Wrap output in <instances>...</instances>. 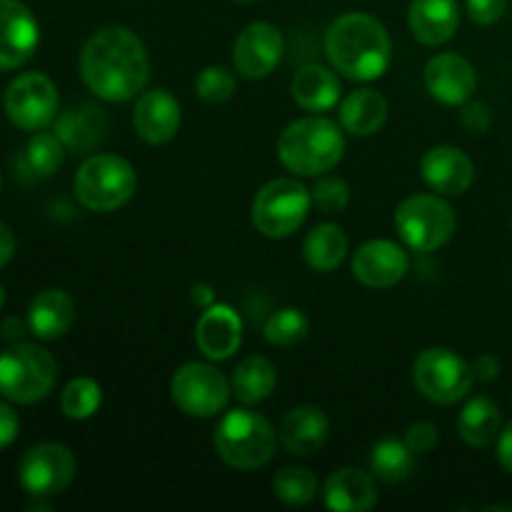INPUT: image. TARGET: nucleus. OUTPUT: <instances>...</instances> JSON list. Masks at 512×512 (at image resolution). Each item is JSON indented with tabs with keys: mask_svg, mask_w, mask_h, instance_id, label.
I'll return each mask as SVG.
<instances>
[{
	"mask_svg": "<svg viewBox=\"0 0 512 512\" xmlns=\"http://www.w3.org/2000/svg\"><path fill=\"white\" fill-rule=\"evenodd\" d=\"M80 75L90 93L108 103L138 98L150 80V58L143 40L123 25H108L88 38L80 53Z\"/></svg>",
	"mask_w": 512,
	"mask_h": 512,
	"instance_id": "1",
	"label": "nucleus"
},
{
	"mask_svg": "<svg viewBox=\"0 0 512 512\" xmlns=\"http://www.w3.org/2000/svg\"><path fill=\"white\" fill-rule=\"evenodd\" d=\"M325 55L343 78L370 83L385 75L393 58V43L378 18L368 13H345L325 33Z\"/></svg>",
	"mask_w": 512,
	"mask_h": 512,
	"instance_id": "2",
	"label": "nucleus"
},
{
	"mask_svg": "<svg viewBox=\"0 0 512 512\" xmlns=\"http://www.w3.org/2000/svg\"><path fill=\"white\" fill-rule=\"evenodd\" d=\"M345 138L338 123L320 115L298 118L280 133L278 158L300 178H318L343 160Z\"/></svg>",
	"mask_w": 512,
	"mask_h": 512,
	"instance_id": "3",
	"label": "nucleus"
},
{
	"mask_svg": "<svg viewBox=\"0 0 512 512\" xmlns=\"http://www.w3.org/2000/svg\"><path fill=\"white\" fill-rule=\"evenodd\" d=\"M215 450L235 470H258L275 455L278 435L260 413L248 408L230 410L215 428Z\"/></svg>",
	"mask_w": 512,
	"mask_h": 512,
	"instance_id": "4",
	"label": "nucleus"
},
{
	"mask_svg": "<svg viewBox=\"0 0 512 512\" xmlns=\"http://www.w3.org/2000/svg\"><path fill=\"white\" fill-rule=\"evenodd\" d=\"M138 188L135 168L113 153L90 155L73 178V193L93 213H113L133 198Z\"/></svg>",
	"mask_w": 512,
	"mask_h": 512,
	"instance_id": "5",
	"label": "nucleus"
},
{
	"mask_svg": "<svg viewBox=\"0 0 512 512\" xmlns=\"http://www.w3.org/2000/svg\"><path fill=\"white\" fill-rule=\"evenodd\" d=\"M58 380V363L33 343H13L0 353V395L10 403L30 405L43 400Z\"/></svg>",
	"mask_w": 512,
	"mask_h": 512,
	"instance_id": "6",
	"label": "nucleus"
},
{
	"mask_svg": "<svg viewBox=\"0 0 512 512\" xmlns=\"http://www.w3.org/2000/svg\"><path fill=\"white\" fill-rule=\"evenodd\" d=\"M455 225H458L455 210L440 195H410L395 210V228L400 240L415 253L443 248L453 238Z\"/></svg>",
	"mask_w": 512,
	"mask_h": 512,
	"instance_id": "7",
	"label": "nucleus"
},
{
	"mask_svg": "<svg viewBox=\"0 0 512 512\" xmlns=\"http://www.w3.org/2000/svg\"><path fill=\"white\" fill-rule=\"evenodd\" d=\"M313 195L298 178H275L253 200V225L265 238H290L305 223Z\"/></svg>",
	"mask_w": 512,
	"mask_h": 512,
	"instance_id": "8",
	"label": "nucleus"
},
{
	"mask_svg": "<svg viewBox=\"0 0 512 512\" xmlns=\"http://www.w3.org/2000/svg\"><path fill=\"white\" fill-rule=\"evenodd\" d=\"M413 383L425 400L435 405H455L473 390V368L448 348H428L415 358Z\"/></svg>",
	"mask_w": 512,
	"mask_h": 512,
	"instance_id": "9",
	"label": "nucleus"
},
{
	"mask_svg": "<svg viewBox=\"0 0 512 512\" xmlns=\"http://www.w3.org/2000/svg\"><path fill=\"white\" fill-rule=\"evenodd\" d=\"M230 383L208 363H185L170 380V398L190 418H215L230 400Z\"/></svg>",
	"mask_w": 512,
	"mask_h": 512,
	"instance_id": "10",
	"label": "nucleus"
},
{
	"mask_svg": "<svg viewBox=\"0 0 512 512\" xmlns=\"http://www.w3.org/2000/svg\"><path fill=\"white\" fill-rule=\"evenodd\" d=\"M5 115L20 130H43L58 113V88L43 73L18 75L5 90Z\"/></svg>",
	"mask_w": 512,
	"mask_h": 512,
	"instance_id": "11",
	"label": "nucleus"
},
{
	"mask_svg": "<svg viewBox=\"0 0 512 512\" xmlns=\"http://www.w3.org/2000/svg\"><path fill=\"white\" fill-rule=\"evenodd\" d=\"M75 478V458L65 445L40 443L23 455L18 465V480L33 498L60 495Z\"/></svg>",
	"mask_w": 512,
	"mask_h": 512,
	"instance_id": "12",
	"label": "nucleus"
},
{
	"mask_svg": "<svg viewBox=\"0 0 512 512\" xmlns=\"http://www.w3.org/2000/svg\"><path fill=\"white\" fill-rule=\"evenodd\" d=\"M285 53V40L275 25L250 23L235 38L233 65L243 78L260 80L278 68Z\"/></svg>",
	"mask_w": 512,
	"mask_h": 512,
	"instance_id": "13",
	"label": "nucleus"
},
{
	"mask_svg": "<svg viewBox=\"0 0 512 512\" xmlns=\"http://www.w3.org/2000/svg\"><path fill=\"white\" fill-rule=\"evenodd\" d=\"M408 270V253L393 240H368L353 255V275L365 288H393L408 275Z\"/></svg>",
	"mask_w": 512,
	"mask_h": 512,
	"instance_id": "14",
	"label": "nucleus"
},
{
	"mask_svg": "<svg viewBox=\"0 0 512 512\" xmlns=\"http://www.w3.org/2000/svg\"><path fill=\"white\" fill-rule=\"evenodd\" d=\"M40 28L20 0H0V70L20 68L35 53Z\"/></svg>",
	"mask_w": 512,
	"mask_h": 512,
	"instance_id": "15",
	"label": "nucleus"
},
{
	"mask_svg": "<svg viewBox=\"0 0 512 512\" xmlns=\"http://www.w3.org/2000/svg\"><path fill=\"white\" fill-rule=\"evenodd\" d=\"M428 93L443 105H465L475 93L478 75L470 60L458 53H438L423 70Z\"/></svg>",
	"mask_w": 512,
	"mask_h": 512,
	"instance_id": "16",
	"label": "nucleus"
},
{
	"mask_svg": "<svg viewBox=\"0 0 512 512\" xmlns=\"http://www.w3.org/2000/svg\"><path fill=\"white\" fill-rule=\"evenodd\" d=\"M180 103L163 88L140 93L133 108V128L138 138L150 145H163L178 135L180 130Z\"/></svg>",
	"mask_w": 512,
	"mask_h": 512,
	"instance_id": "17",
	"label": "nucleus"
},
{
	"mask_svg": "<svg viewBox=\"0 0 512 512\" xmlns=\"http://www.w3.org/2000/svg\"><path fill=\"white\" fill-rule=\"evenodd\" d=\"M195 343L208 360H228L243 343V320L230 305H210L195 325Z\"/></svg>",
	"mask_w": 512,
	"mask_h": 512,
	"instance_id": "18",
	"label": "nucleus"
},
{
	"mask_svg": "<svg viewBox=\"0 0 512 512\" xmlns=\"http://www.w3.org/2000/svg\"><path fill=\"white\" fill-rule=\"evenodd\" d=\"M420 173L428 188L438 195H463L473 185L475 165L460 148L438 145L423 155Z\"/></svg>",
	"mask_w": 512,
	"mask_h": 512,
	"instance_id": "19",
	"label": "nucleus"
},
{
	"mask_svg": "<svg viewBox=\"0 0 512 512\" xmlns=\"http://www.w3.org/2000/svg\"><path fill=\"white\" fill-rule=\"evenodd\" d=\"M325 508L335 512H368L378 505L375 475L358 468H340L323 488Z\"/></svg>",
	"mask_w": 512,
	"mask_h": 512,
	"instance_id": "20",
	"label": "nucleus"
},
{
	"mask_svg": "<svg viewBox=\"0 0 512 512\" xmlns=\"http://www.w3.org/2000/svg\"><path fill=\"white\" fill-rule=\"evenodd\" d=\"M328 433L330 423L323 410L313 408V405H300V408L285 413V418L280 420L278 438L290 455L308 458L323 448Z\"/></svg>",
	"mask_w": 512,
	"mask_h": 512,
	"instance_id": "21",
	"label": "nucleus"
},
{
	"mask_svg": "<svg viewBox=\"0 0 512 512\" xmlns=\"http://www.w3.org/2000/svg\"><path fill=\"white\" fill-rule=\"evenodd\" d=\"M410 33L423 45H443L458 33V0H413L408 13Z\"/></svg>",
	"mask_w": 512,
	"mask_h": 512,
	"instance_id": "22",
	"label": "nucleus"
},
{
	"mask_svg": "<svg viewBox=\"0 0 512 512\" xmlns=\"http://www.w3.org/2000/svg\"><path fill=\"white\" fill-rule=\"evenodd\" d=\"M75 320V303L65 290H40L28 308V328L40 340H58Z\"/></svg>",
	"mask_w": 512,
	"mask_h": 512,
	"instance_id": "23",
	"label": "nucleus"
},
{
	"mask_svg": "<svg viewBox=\"0 0 512 512\" xmlns=\"http://www.w3.org/2000/svg\"><path fill=\"white\" fill-rule=\"evenodd\" d=\"M290 93H293L295 103L308 110V113H325V110L338 105L343 88H340V78L335 75V68L330 70L325 65L310 63L303 65L293 75Z\"/></svg>",
	"mask_w": 512,
	"mask_h": 512,
	"instance_id": "24",
	"label": "nucleus"
},
{
	"mask_svg": "<svg viewBox=\"0 0 512 512\" xmlns=\"http://www.w3.org/2000/svg\"><path fill=\"white\" fill-rule=\"evenodd\" d=\"M105 130H108V118L95 105H78V108L65 110L55 123V135L70 153L93 150L103 140Z\"/></svg>",
	"mask_w": 512,
	"mask_h": 512,
	"instance_id": "25",
	"label": "nucleus"
},
{
	"mask_svg": "<svg viewBox=\"0 0 512 512\" xmlns=\"http://www.w3.org/2000/svg\"><path fill=\"white\" fill-rule=\"evenodd\" d=\"M340 125L345 133L358 135V138H368L375 135L388 120V103L383 95L373 88L353 90L343 98L338 110Z\"/></svg>",
	"mask_w": 512,
	"mask_h": 512,
	"instance_id": "26",
	"label": "nucleus"
},
{
	"mask_svg": "<svg viewBox=\"0 0 512 512\" xmlns=\"http://www.w3.org/2000/svg\"><path fill=\"white\" fill-rule=\"evenodd\" d=\"M278 385V370L268 358L250 355L238 363L230 378V390L243 405H258L270 398Z\"/></svg>",
	"mask_w": 512,
	"mask_h": 512,
	"instance_id": "27",
	"label": "nucleus"
},
{
	"mask_svg": "<svg viewBox=\"0 0 512 512\" xmlns=\"http://www.w3.org/2000/svg\"><path fill=\"white\" fill-rule=\"evenodd\" d=\"M458 433L473 448H488L503 433V418H500L498 405L485 395L468 400L458 415Z\"/></svg>",
	"mask_w": 512,
	"mask_h": 512,
	"instance_id": "28",
	"label": "nucleus"
},
{
	"mask_svg": "<svg viewBox=\"0 0 512 512\" xmlns=\"http://www.w3.org/2000/svg\"><path fill=\"white\" fill-rule=\"evenodd\" d=\"M305 263L318 273H330L348 255V235L340 225L320 223L308 233L303 243Z\"/></svg>",
	"mask_w": 512,
	"mask_h": 512,
	"instance_id": "29",
	"label": "nucleus"
},
{
	"mask_svg": "<svg viewBox=\"0 0 512 512\" xmlns=\"http://www.w3.org/2000/svg\"><path fill=\"white\" fill-rule=\"evenodd\" d=\"M415 453L405 440L383 438L370 450V473L383 483H403L413 475Z\"/></svg>",
	"mask_w": 512,
	"mask_h": 512,
	"instance_id": "30",
	"label": "nucleus"
},
{
	"mask_svg": "<svg viewBox=\"0 0 512 512\" xmlns=\"http://www.w3.org/2000/svg\"><path fill=\"white\" fill-rule=\"evenodd\" d=\"M318 478H315L313 470L303 468V465H290V468H283L273 478V493L275 498L283 500L285 505H293V508H300V505H308L318 498Z\"/></svg>",
	"mask_w": 512,
	"mask_h": 512,
	"instance_id": "31",
	"label": "nucleus"
},
{
	"mask_svg": "<svg viewBox=\"0 0 512 512\" xmlns=\"http://www.w3.org/2000/svg\"><path fill=\"white\" fill-rule=\"evenodd\" d=\"M103 403V390L93 378H75L65 385L63 398H60V410L70 420H88L93 418Z\"/></svg>",
	"mask_w": 512,
	"mask_h": 512,
	"instance_id": "32",
	"label": "nucleus"
},
{
	"mask_svg": "<svg viewBox=\"0 0 512 512\" xmlns=\"http://www.w3.org/2000/svg\"><path fill=\"white\" fill-rule=\"evenodd\" d=\"M310 323L305 318L303 310L298 308H283L273 313L265 323L263 335L270 345L275 348H293V345L303 343L308 338Z\"/></svg>",
	"mask_w": 512,
	"mask_h": 512,
	"instance_id": "33",
	"label": "nucleus"
},
{
	"mask_svg": "<svg viewBox=\"0 0 512 512\" xmlns=\"http://www.w3.org/2000/svg\"><path fill=\"white\" fill-rule=\"evenodd\" d=\"M65 145L55 133H35L25 145V163L38 178H50L63 168Z\"/></svg>",
	"mask_w": 512,
	"mask_h": 512,
	"instance_id": "34",
	"label": "nucleus"
},
{
	"mask_svg": "<svg viewBox=\"0 0 512 512\" xmlns=\"http://www.w3.org/2000/svg\"><path fill=\"white\" fill-rule=\"evenodd\" d=\"M195 93L205 103H225L235 93V75L223 65H208L195 78Z\"/></svg>",
	"mask_w": 512,
	"mask_h": 512,
	"instance_id": "35",
	"label": "nucleus"
},
{
	"mask_svg": "<svg viewBox=\"0 0 512 512\" xmlns=\"http://www.w3.org/2000/svg\"><path fill=\"white\" fill-rule=\"evenodd\" d=\"M313 195V205H318L320 213H343L350 203V188L345 180L333 178V175H325V178H318L315 188L310 190Z\"/></svg>",
	"mask_w": 512,
	"mask_h": 512,
	"instance_id": "36",
	"label": "nucleus"
},
{
	"mask_svg": "<svg viewBox=\"0 0 512 512\" xmlns=\"http://www.w3.org/2000/svg\"><path fill=\"white\" fill-rule=\"evenodd\" d=\"M403 440L415 455H428L433 453L435 445H438L440 433L433 423H428V420H418V423H413L408 430H405Z\"/></svg>",
	"mask_w": 512,
	"mask_h": 512,
	"instance_id": "37",
	"label": "nucleus"
},
{
	"mask_svg": "<svg viewBox=\"0 0 512 512\" xmlns=\"http://www.w3.org/2000/svg\"><path fill=\"white\" fill-rule=\"evenodd\" d=\"M508 0H468L470 20L478 25H493L503 18Z\"/></svg>",
	"mask_w": 512,
	"mask_h": 512,
	"instance_id": "38",
	"label": "nucleus"
},
{
	"mask_svg": "<svg viewBox=\"0 0 512 512\" xmlns=\"http://www.w3.org/2000/svg\"><path fill=\"white\" fill-rule=\"evenodd\" d=\"M460 123L473 135H480L490 128L493 118H490V110L485 103H468L463 108V113H460Z\"/></svg>",
	"mask_w": 512,
	"mask_h": 512,
	"instance_id": "39",
	"label": "nucleus"
},
{
	"mask_svg": "<svg viewBox=\"0 0 512 512\" xmlns=\"http://www.w3.org/2000/svg\"><path fill=\"white\" fill-rule=\"evenodd\" d=\"M18 430H20L18 415H15V410L10 408L8 403L0 400V450L8 448V445L18 438Z\"/></svg>",
	"mask_w": 512,
	"mask_h": 512,
	"instance_id": "40",
	"label": "nucleus"
},
{
	"mask_svg": "<svg viewBox=\"0 0 512 512\" xmlns=\"http://www.w3.org/2000/svg\"><path fill=\"white\" fill-rule=\"evenodd\" d=\"M470 368H473L475 380H480V383H490V380H495L500 375V360L495 358V355L485 353L480 355L475 363H470Z\"/></svg>",
	"mask_w": 512,
	"mask_h": 512,
	"instance_id": "41",
	"label": "nucleus"
},
{
	"mask_svg": "<svg viewBox=\"0 0 512 512\" xmlns=\"http://www.w3.org/2000/svg\"><path fill=\"white\" fill-rule=\"evenodd\" d=\"M498 460L508 473H512V420L505 425L498 438Z\"/></svg>",
	"mask_w": 512,
	"mask_h": 512,
	"instance_id": "42",
	"label": "nucleus"
},
{
	"mask_svg": "<svg viewBox=\"0 0 512 512\" xmlns=\"http://www.w3.org/2000/svg\"><path fill=\"white\" fill-rule=\"evenodd\" d=\"M30 328H25L23 320L18 318H8L3 320V325H0V338L8 340V343H23V335L28 333Z\"/></svg>",
	"mask_w": 512,
	"mask_h": 512,
	"instance_id": "43",
	"label": "nucleus"
},
{
	"mask_svg": "<svg viewBox=\"0 0 512 512\" xmlns=\"http://www.w3.org/2000/svg\"><path fill=\"white\" fill-rule=\"evenodd\" d=\"M15 255V238H13V230L0 220V268L8 265Z\"/></svg>",
	"mask_w": 512,
	"mask_h": 512,
	"instance_id": "44",
	"label": "nucleus"
},
{
	"mask_svg": "<svg viewBox=\"0 0 512 512\" xmlns=\"http://www.w3.org/2000/svg\"><path fill=\"white\" fill-rule=\"evenodd\" d=\"M193 300L198 305H203V308H210V305H213V300H215L213 288H210V285H195V288H193Z\"/></svg>",
	"mask_w": 512,
	"mask_h": 512,
	"instance_id": "45",
	"label": "nucleus"
},
{
	"mask_svg": "<svg viewBox=\"0 0 512 512\" xmlns=\"http://www.w3.org/2000/svg\"><path fill=\"white\" fill-rule=\"evenodd\" d=\"M28 510H53V505H50V503H33Z\"/></svg>",
	"mask_w": 512,
	"mask_h": 512,
	"instance_id": "46",
	"label": "nucleus"
},
{
	"mask_svg": "<svg viewBox=\"0 0 512 512\" xmlns=\"http://www.w3.org/2000/svg\"><path fill=\"white\" fill-rule=\"evenodd\" d=\"M3 305H5V290L3 285H0V310H3Z\"/></svg>",
	"mask_w": 512,
	"mask_h": 512,
	"instance_id": "47",
	"label": "nucleus"
},
{
	"mask_svg": "<svg viewBox=\"0 0 512 512\" xmlns=\"http://www.w3.org/2000/svg\"><path fill=\"white\" fill-rule=\"evenodd\" d=\"M238 3H253V0H238Z\"/></svg>",
	"mask_w": 512,
	"mask_h": 512,
	"instance_id": "48",
	"label": "nucleus"
},
{
	"mask_svg": "<svg viewBox=\"0 0 512 512\" xmlns=\"http://www.w3.org/2000/svg\"><path fill=\"white\" fill-rule=\"evenodd\" d=\"M0 188H3V180H0Z\"/></svg>",
	"mask_w": 512,
	"mask_h": 512,
	"instance_id": "49",
	"label": "nucleus"
}]
</instances>
